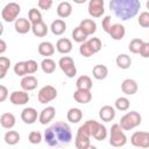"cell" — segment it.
Returning <instances> with one entry per match:
<instances>
[{"label": "cell", "mask_w": 149, "mask_h": 149, "mask_svg": "<svg viewBox=\"0 0 149 149\" xmlns=\"http://www.w3.org/2000/svg\"><path fill=\"white\" fill-rule=\"evenodd\" d=\"M44 141L50 147H65L72 141V132L68 123L56 121L44 130Z\"/></svg>", "instance_id": "cell-1"}, {"label": "cell", "mask_w": 149, "mask_h": 149, "mask_svg": "<svg viewBox=\"0 0 149 149\" xmlns=\"http://www.w3.org/2000/svg\"><path fill=\"white\" fill-rule=\"evenodd\" d=\"M109 9L113 10L116 17L127 21L137 15L141 8L140 0H109Z\"/></svg>", "instance_id": "cell-2"}, {"label": "cell", "mask_w": 149, "mask_h": 149, "mask_svg": "<svg viewBox=\"0 0 149 149\" xmlns=\"http://www.w3.org/2000/svg\"><path fill=\"white\" fill-rule=\"evenodd\" d=\"M141 122H142L141 114L136 111H130V112L126 113L123 116H121L119 123L123 130H132V129L136 128L137 126H140Z\"/></svg>", "instance_id": "cell-3"}, {"label": "cell", "mask_w": 149, "mask_h": 149, "mask_svg": "<svg viewBox=\"0 0 149 149\" xmlns=\"http://www.w3.org/2000/svg\"><path fill=\"white\" fill-rule=\"evenodd\" d=\"M127 143V136L123 133L122 127L120 123H113L111 127V133H109V144L112 147H123Z\"/></svg>", "instance_id": "cell-4"}, {"label": "cell", "mask_w": 149, "mask_h": 149, "mask_svg": "<svg viewBox=\"0 0 149 149\" xmlns=\"http://www.w3.org/2000/svg\"><path fill=\"white\" fill-rule=\"evenodd\" d=\"M21 12V7L16 2H9L7 3L2 10H1V17L5 22H15L19 14Z\"/></svg>", "instance_id": "cell-5"}, {"label": "cell", "mask_w": 149, "mask_h": 149, "mask_svg": "<svg viewBox=\"0 0 149 149\" xmlns=\"http://www.w3.org/2000/svg\"><path fill=\"white\" fill-rule=\"evenodd\" d=\"M58 65L61 70L64 72V74L69 78H72L77 74V68L74 65L73 59L70 56H63L58 61Z\"/></svg>", "instance_id": "cell-6"}, {"label": "cell", "mask_w": 149, "mask_h": 149, "mask_svg": "<svg viewBox=\"0 0 149 149\" xmlns=\"http://www.w3.org/2000/svg\"><path fill=\"white\" fill-rule=\"evenodd\" d=\"M56 97H57V90L51 85L43 86L37 94V99L41 104H48L54 99H56Z\"/></svg>", "instance_id": "cell-7"}, {"label": "cell", "mask_w": 149, "mask_h": 149, "mask_svg": "<svg viewBox=\"0 0 149 149\" xmlns=\"http://www.w3.org/2000/svg\"><path fill=\"white\" fill-rule=\"evenodd\" d=\"M130 143L137 148H149V133L135 132L130 136Z\"/></svg>", "instance_id": "cell-8"}, {"label": "cell", "mask_w": 149, "mask_h": 149, "mask_svg": "<svg viewBox=\"0 0 149 149\" xmlns=\"http://www.w3.org/2000/svg\"><path fill=\"white\" fill-rule=\"evenodd\" d=\"M87 9H88V14L92 17H100L105 13V1L104 0H90Z\"/></svg>", "instance_id": "cell-9"}, {"label": "cell", "mask_w": 149, "mask_h": 149, "mask_svg": "<svg viewBox=\"0 0 149 149\" xmlns=\"http://www.w3.org/2000/svg\"><path fill=\"white\" fill-rule=\"evenodd\" d=\"M9 100L13 105L16 106H21V105H26L29 101V95L27 93V91L22 90V91H14L10 93L9 95Z\"/></svg>", "instance_id": "cell-10"}, {"label": "cell", "mask_w": 149, "mask_h": 149, "mask_svg": "<svg viewBox=\"0 0 149 149\" xmlns=\"http://www.w3.org/2000/svg\"><path fill=\"white\" fill-rule=\"evenodd\" d=\"M56 114V109L54 106H47L45 108H43L38 115V121L41 125H47L50 121H52V119L55 118Z\"/></svg>", "instance_id": "cell-11"}, {"label": "cell", "mask_w": 149, "mask_h": 149, "mask_svg": "<svg viewBox=\"0 0 149 149\" xmlns=\"http://www.w3.org/2000/svg\"><path fill=\"white\" fill-rule=\"evenodd\" d=\"M73 99L78 102V104H88L92 100V93L91 90H81V88H77L73 93Z\"/></svg>", "instance_id": "cell-12"}, {"label": "cell", "mask_w": 149, "mask_h": 149, "mask_svg": "<svg viewBox=\"0 0 149 149\" xmlns=\"http://www.w3.org/2000/svg\"><path fill=\"white\" fill-rule=\"evenodd\" d=\"M21 120L27 125H33L37 120V111L34 107H26L21 112Z\"/></svg>", "instance_id": "cell-13"}, {"label": "cell", "mask_w": 149, "mask_h": 149, "mask_svg": "<svg viewBox=\"0 0 149 149\" xmlns=\"http://www.w3.org/2000/svg\"><path fill=\"white\" fill-rule=\"evenodd\" d=\"M14 28L15 31L19 34H27L29 30H31V22L29 21V19L19 17L14 22Z\"/></svg>", "instance_id": "cell-14"}, {"label": "cell", "mask_w": 149, "mask_h": 149, "mask_svg": "<svg viewBox=\"0 0 149 149\" xmlns=\"http://www.w3.org/2000/svg\"><path fill=\"white\" fill-rule=\"evenodd\" d=\"M74 144L77 147V149H87L91 148V143H90V136L86 135L83 132L77 130L76 133V139H74Z\"/></svg>", "instance_id": "cell-15"}, {"label": "cell", "mask_w": 149, "mask_h": 149, "mask_svg": "<svg viewBox=\"0 0 149 149\" xmlns=\"http://www.w3.org/2000/svg\"><path fill=\"white\" fill-rule=\"evenodd\" d=\"M108 34H109V36H111L113 40L120 41V40H122V38L125 37V35H126V29H125V27H123L121 23H114V24L111 26Z\"/></svg>", "instance_id": "cell-16"}, {"label": "cell", "mask_w": 149, "mask_h": 149, "mask_svg": "<svg viewBox=\"0 0 149 149\" xmlns=\"http://www.w3.org/2000/svg\"><path fill=\"white\" fill-rule=\"evenodd\" d=\"M137 83L134 80V79H130V78H127L125 79L122 83H121V90L125 94L127 95H133L137 92Z\"/></svg>", "instance_id": "cell-17"}, {"label": "cell", "mask_w": 149, "mask_h": 149, "mask_svg": "<svg viewBox=\"0 0 149 149\" xmlns=\"http://www.w3.org/2000/svg\"><path fill=\"white\" fill-rule=\"evenodd\" d=\"M99 118L101 121L105 122H109L115 118V108L109 106V105H105L99 109Z\"/></svg>", "instance_id": "cell-18"}, {"label": "cell", "mask_w": 149, "mask_h": 149, "mask_svg": "<svg viewBox=\"0 0 149 149\" xmlns=\"http://www.w3.org/2000/svg\"><path fill=\"white\" fill-rule=\"evenodd\" d=\"M37 84H38V81H37V79L34 77V76H24L22 79H21V83H20V85H21V87H22V90H24V91H33V90H35L36 87H37Z\"/></svg>", "instance_id": "cell-19"}, {"label": "cell", "mask_w": 149, "mask_h": 149, "mask_svg": "<svg viewBox=\"0 0 149 149\" xmlns=\"http://www.w3.org/2000/svg\"><path fill=\"white\" fill-rule=\"evenodd\" d=\"M56 49L59 54L66 55L72 50V42L69 38H65V37L59 38L56 43Z\"/></svg>", "instance_id": "cell-20"}, {"label": "cell", "mask_w": 149, "mask_h": 149, "mask_svg": "<svg viewBox=\"0 0 149 149\" xmlns=\"http://www.w3.org/2000/svg\"><path fill=\"white\" fill-rule=\"evenodd\" d=\"M15 116L13 113H2L0 116V125L5 129H12L15 126Z\"/></svg>", "instance_id": "cell-21"}, {"label": "cell", "mask_w": 149, "mask_h": 149, "mask_svg": "<svg viewBox=\"0 0 149 149\" xmlns=\"http://www.w3.org/2000/svg\"><path fill=\"white\" fill-rule=\"evenodd\" d=\"M72 14V5L68 1H63L57 6V15L62 19L69 17Z\"/></svg>", "instance_id": "cell-22"}, {"label": "cell", "mask_w": 149, "mask_h": 149, "mask_svg": "<svg viewBox=\"0 0 149 149\" xmlns=\"http://www.w3.org/2000/svg\"><path fill=\"white\" fill-rule=\"evenodd\" d=\"M50 30H51V33L54 35L59 36V35H62V34L65 33V30H66V23L62 19H57V20L52 21V23L50 26Z\"/></svg>", "instance_id": "cell-23"}, {"label": "cell", "mask_w": 149, "mask_h": 149, "mask_svg": "<svg viewBox=\"0 0 149 149\" xmlns=\"http://www.w3.org/2000/svg\"><path fill=\"white\" fill-rule=\"evenodd\" d=\"M38 54L41 56H44V57H49V56H52L55 54V47L51 42H41L38 44Z\"/></svg>", "instance_id": "cell-24"}, {"label": "cell", "mask_w": 149, "mask_h": 149, "mask_svg": "<svg viewBox=\"0 0 149 149\" xmlns=\"http://www.w3.org/2000/svg\"><path fill=\"white\" fill-rule=\"evenodd\" d=\"M48 29H49L48 26L43 21H40L37 23H33L31 24V31L37 37H44L48 34Z\"/></svg>", "instance_id": "cell-25"}, {"label": "cell", "mask_w": 149, "mask_h": 149, "mask_svg": "<svg viewBox=\"0 0 149 149\" xmlns=\"http://www.w3.org/2000/svg\"><path fill=\"white\" fill-rule=\"evenodd\" d=\"M87 35H93L97 31V23L92 19H84L79 24Z\"/></svg>", "instance_id": "cell-26"}, {"label": "cell", "mask_w": 149, "mask_h": 149, "mask_svg": "<svg viewBox=\"0 0 149 149\" xmlns=\"http://www.w3.org/2000/svg\"><path fill=\"white\" fill-rule=\"evenodd\" d=\"M66 118H68V121H70L71 123H78L83 119V112L79 108L72 107V108H70L68 111Z\"/></svg>", "instance_id": "cell-27"}, {"label": "cell", "mask_w": 149, "mask_h": 149, "mask_svg": "<svg viewBox=\"0 0 149 149\" xmlns=\"http://www.w3.org/2000/svg\"><path fill=\"white\" fill-rule=\"evenodd\" d=\"M92 74H93V77H94L95 79L102 80V79H105V78L107 77V74H108V69H107L106 65L97 64V65L93 68V70H92Z\"/></svg>", "instance_id": "cell-28"}, {"label": "cell", "mask_w": 149, "mask_h": 149, "mask_svg": "<svg viewBox=\"0 0 149 149\" xmlns=\"http://www.w3.org/2000/svg\"><path fill=\"white\" fill-rule=\"evenodd\" d=\"M76 86L77 88H81V90H91L93 84H92V79L88 76H80L78 77L77 81H76Z\"/></svg>", "instance_id": "cell-29"}, {"label": "cell", "mask_w": 149, "mask_h": 149, "mask_svg": "<svg viewBox=\"0 0 149 149\" xmlns=\"http://www.w3.org/2000/svg\"><path fill=\"white\" fill-rule=\"evenodd\" d=\"M41 69L43 70L44 73H52L56 70V62L49 57H45L42 62H41Z\"/></svg>", "instance_id": "cell-30"}, {"label": "cell", "mask_w": 149, "mask_h": 149, "mask_svg": "<svg viewBox=\"0 0 149 149\" xmlns=\"http://www.w3.org/2000/svg\"><path fill=\"white\" fill-rule=\"evenodd\" d=\"M116 65L120 69H122V70L128 69L132 65V58H130V56H128L127 54H120L116 57Z\"/></svg>", "instance_id": "cell-31"}, {"label": "cell", "mask_w": 149, "mask_h": 149, "mask_svg": "<svg viewBox=\"0 0 149 149\" xmlns=\"http://www.w3.org/2000/svg\"><path fill=\"white\" fill-rule=\"evenodd\" d=\"M87 34L83 30V28L80 26L76 27L73 30H72V38L74 42H78V43H83L87 40Z\"/></svg>", "instance_id": "cell-32"}, {"label": "cell", "mask_w": 149, "mask_h": 149, "mask_svg": "<svg viewBox=\"0 0 149 149\" xmlns=\"http://www.w3.org/2000/svg\"><path fill=\"white\" fill-rule=\"evenodd\" d=\"M20 139H21L20 134H19L17 132H15V130H8V132L5 134V136H3L5 142H6L7 144H9V146H14V144L19 143Z\"/></svg>", "instance_id": "cell-33"}, {"label": "cell", "mask_w": 149, "mask_h": 149, "mask_svg": "<svg viewBox=\"0 0 149 149\" xmlns=\"http://www.w3.org/2000/svg\"><path fill=\"white\" fill-rule=\"evenodd\" d=\"M9 66H10V59L5 56H1L0 57V79L5 78Z\"/></svg>", "instance_id": "cell-34"}, {"label": "cell", "mask_w": 149, "mask_h": 149, "mask_svg": "<svg viewBox=\"0 0 149 149\" xmlns=\"http://www.w3.org/2000/svg\"><path fill=\"white\" fill-rule=\"evenodd\" d=\"M114 104H115V108H116L118 111H121V112L127 111V109L129 108V105H130L128 98H126V97H119V98L115 100Z\"/></svg>", "instance_id": "cell-35"}, {"label": "cell", "mask_w": 149, "mask_h": 149, "mask_svg": "<svg viewBox=\"0 0 149 149\" xmlns=\"http://www.w3.org/2000/svg\"><path fill=\"white\" fill-rule=\"evenodd\" d=\"M28 19L31 22V24L37 23V22L42 21V14L37 8H30L28 12Z\"/></svg>", "instance_id": "cell-36"}, {"label": "cell", "mask_w": 149, "mask_h": 149, "mask_svg": "<svg viewBox=\"0 0 149 149\" xmlns=\"http://www.w3.org/2000/svg\"><path fill=\"white\" fill-rule=\"evenodd\" d=\"M142 44H143V41L141 38H133L128 45V49L130 52L133 54H140V50L142 48Z\"/></svg>", "instance_id": "cell-37"}, {"label": "cell", "mask_w": 149, "mask_h": 149, "mask_svg": "<svg viewBox=\"0 0 149 149\" xmlns=\"http://www.w3.org/2000/svg\"><path fill=\"white\" fill-rule=\"evenodd\" d=\"M86 42H87V44L90 45V48H91V50L93 51V54H97V52H99V51L101 50L102 44H101V41H100L98 37H91V38L87 40Z\"/></svg>", "instance_id": "cell-38"}, {"label": "cell", "mask_w": 149, "mask_h": 149, "mask_svg": "<svg viewBox=\"0 0 149 149\" xmlns=\"http://www.w3.org/2000/svg\"><path fill=\"white\" fill-rule=\"evenodd\" d=\"M14 72L16 76H20V77H24L28 74V70H27V64L26 62H17L15 65H14Z\"/></svg>", "instance_id": "cell-39"}, {"label": "cell", "mask_w": 149, "mask_h": 149, "mask_svg": "<svg viewBox=\"0 0 149 149\" xmlns=\"http://www.w3.org/2000/svg\"><path fill=\"white\" fill-rule=\"evenodd\" d=\"M79 54H80L83 57H86V58H87V57H91L92 55H94L86 41L83 42V43H80V47H79Z\"/></svg>", "instance_id": "cell-40"}, {"label": "cell", "mask_w": 149, "mask_h": 149, "mask_svg": "<svg viewBox=\"0 0 149 149\" xmlns=\"http://www.w3.org/2000/svg\"><path fill=\"white\" fill-rule=\"evenodd\" d=\"M97 141H102V140H105L106 137H107V129H106V127L102 125V123H100V126H99V128H98V130L95 132V134H94V136H93Z\"/></svg>", "instance_id": "cell-41"}, {"label": "cell", "mask_w": 149, "mask_h": 149, "mask_svg": "<svg viewBox=\"0 0 149 149\" xmlns=\"http://www.w3.org/2000/svg\"><path fill=\"white\" fill-rule=\"evenodd\" d=\"M137 22L143 28H149V12H142L139 15Z\"/></svg>", "instance_id": "cell-42"}, {"label": "cell", "mask_w": 149, "mask_h": 149, "mask_svg": "<svg viewBox=\"0 0 149 149\" xmlns=\"http://www.w3.org/2000/svg\"><path fill=\"white\" fill-rule=\"evenodd\" d=\"M28 140L31 144H38L41 143L42 141V134L37 130H34V132H30L29 133V136H28Z\"/></svg>", "instance_id": "cell-43"}, {"label": "cell", "mask_w": 149, "mask_h": 149, "mask_svg": "<svg viewBox=\"0 0 149 149\" xmlns=\"http://www.w3.org/2000/svg\"><path fill=\"white\" fill-rule=\"evenodd\" d=\"M26 64H27V70H28V74H33L37 71L38 69V64L36 61L34 59H28L26 61Z\"/></svg>", "instance_id": "cell-44"}, {"label": "cell", "mask_w": 149, "mask_h": 149, "mask_svg": "<svg viewBox=\"0 0 149 149\" xmlns=\"http://www.w3.org/2000/svg\"><path fill=\"white\" fill-rule=\"evenodd\" d=\"M111 26H112V17H111L109 15H106V16L102 19V21H101V27H102L104 31H105V33H108Z\"/></svg>", "instance_id": "cell-45"}, {"label": "cell", "mask_w": 149, "mask_h": 149, "mask_svg": "<svg viewBox=\"0 0 149 149\" xmlns=\"http://www.w3.org/2000/svg\"><path fill=\"white\" fill-rule=\"evenodd\" d=\"M38 7L44 10H49L52 7V0H38Z\"/></svg>", "instance_id": "cell-46"}, {"label": "cell", "mask_w": 149, "mask_h": 149, "mask_svg": "<svg viewBox=\"0 0 149 149\" xmlns=\"http://www.w3.org/2000/svg\"><path fill=\"white\" fill-rule=\"evenodd\" d=\"M140 55L143 58H149V42H143L142 48L140 50Z\"/></svg>", "instance_id": "cell-47"}, {"label": "cell", "mask_w": 149, "mask_h": 149, "mask_svg": "<svg viewBox=\"0 0 149 149\" xmlns=\"http://www.w3.org/2000/svg\"><path fill=\"white\" fill-rule=\"evenodd\" d=\"M8 97V90L5 85H0V101L3 102Z\"/></svg>", "instance_id": "cell-48"}, {"label": "cell", "mask_w": 149, "mask_h": 149, "mask_svg": "<svg viewBox=\"0 0 149 149\" xmlns=\"http://www.w3.org/2000/svg\"><path fill=\"white\" fill-rule=\"evenodd\" d=\"M6 49H7V45H6V42L1 38L0 40V54H3L5 51H6Z\"/></svg>", "instance_id": "cell-49"}, {"label": "cell", "mask_w": 149, "mask_h": 149, "mask_svg": "<svg viewBox=\"0 0 149 149\" xmlns=\"http://www.w3.org/2000/svg\"><path fill=\"white\" fill-rule=\"evenodd\" d=\"M74 3H78V5H81V3H85L87 0H72Z\"/></svg>", "instance_id": "cell-50"}, {"label": "cell", "mask_w": 149, "mask_h": 149, "mask_svg": "<svg viewBox=\"0 0 149 149\" xmlns=\"http://www.w3.org/2000/svg\"><path fill=\"white\" fill-rule=\"evenodd\" d=\"M146 7H147V9H148V10H149V0H148V1H147V3H146Z\"/></svg>", "instance_id": "cell-51"}]
</instances>
